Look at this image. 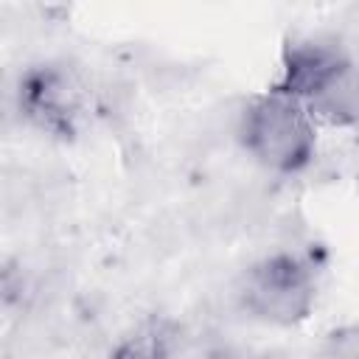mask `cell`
Returning a JSON list of instances; mask_svg holds the SVG:
<instances>
[{
  "instance_id": "6da1fadb",
  "label": "cell",
  "mask_w": 359,
  "mask_h": 359,
  "mask_svg": "<svg viewBox=\"0 0 359 359\" xmlns=\"http://www.w3.org/2000/svg\"><path fill=\"white\" fill-rule=\"evenodd\" d=\"M238 137L255 163L278 174H292L314 157V115L297 98L269 90L244 107Z\"/></svg>"
},
{
  "instance_id": "7a4b0ae2",
  "label": "cell",
  "mask_w": 359,
  "mask_h": 359,
  "mask_svg": "<svg viewBox=\"0 0 359 359\" xmlns=\"http://www.w3.org/2000/svg\"><path fill=\"white\" fill-rule=\"evenodd\" d=\"M238 297L252 317L272 325H294L311 311L314 280L300 258L275 252L247 269Z\"/></svg>"
},
{
  "instance_id": "3957f363",
  "label": "cell",
  "mask_w": 359,
  "mask_h": 359,
  "mask_svg": "<svg viewBox=\"0 0 359 359\" xmlns=\"http://www.w3.org/2000/svg\"><path fill=\"white\" fill-rule=\"evenodd\" d=\"M81 81L62 65H42L20 81V109L42 129L70 132L81 109Z\"/></svg>"
},
{
  "instance_id": "277c9868",
  "label": "cell",
  "mask_w": 359,
  "mask_h": 359,
  "mask_svg": "<svg viewBox=\"0 0 359 359\" xmlns=\"http://www.w3.org/2000/svg\"><path fill=\"white\" fill-rule=\"evenodd\" d=\"M109 359H180V331L168 320H149L123 337Z\"/></svg>"
},
{
  "instance_id": "5b68a950",
  "label": "cell",
  "mask_w": 359,
  "mask_h": 359,
  "mask_svg": "<svg viewBox=\"0 0 359 359\" xmlns=\"http://www.w3.org/2000/svg\"><path fill=\"white\" fill-rule=\"evenodd\" d=\"M314 359H359V325L334 331Z\"/></svg>"
}]
</instances>
